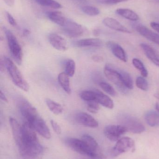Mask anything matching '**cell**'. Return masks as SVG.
I'll return each instance as SVG.
<instances>
[{"label":"cell","mask_w":159,"mask_h":159,"mask_svg":"<svg viewBox=\"0 0 159 159\" xmlns=\"http://www.w3.org/2000/svg\"><path fill=\"white\" fill-rule=\"evenodd\" d=\"M96 95L95 90H85L80 93V97L83 101L90 102L95 101Z\"/></svg>","instance_id":"obj_30"},{"label":"cell","mask_w":159,"mask_h":159,"mask_svg":"<svg viewBox=\"0 0 159 159\" xmlns=\"http://www.w3.org/2000/svg\"><path fill=\"white\" fill-rule=\"evenodd\" d=\"M62 27L63 32L69 37H79L85 32V29L82 25L68 19Z\"/></svg>","instance_id":"obj_10"},{"label":"cell","mask_w":159,"mask_h":159,"mask_svg":"<svg viewBox=\"0 0 159 159\" xmlns=\"http://www.w3.org/2000/svg\"><path fill=\"white\" fill-rule=\"evenodd\" d=\"M9 51L16 63L21 65L22 62V52L21 47L13 33L7 30L4 29Z\"/></svg>","instance_id":"obj_3"},{"label":"cell","mask_w":159,"mask_h":159,"mask_svg":"<svg viewBox=\"0 0 159 159\" xmlns=\"http://www.w3.org/2000/svg\"><path fill=\"white\" fill-rule=\"evenodd\" d=\"M0 97H1V99L2 101L7 103L8 102V100H7V98L6 96L4 93L2 92V90L1 91V92H0Z\"/></svg>","instance_id":"obj_41"},{"label":"cell","mask_w":159,"mask_h":159,"mask_svg":"<svg viewBox=\"0 0 159 159\" xmlns=\"http://www.w3.org/2000/svg\"><path fill=\"white\" fill-rule=\"evenodd\" d=\"M9 121L14 140L17 145L19 146L22 139V126H21L17 120L14 118H9Z\"/></svg>","instance_id":"obj_17"},{"label":"cell","mask_w":159,"mask_h":159,"mask_svg":"<svg viewBox=\"0 0 159 159\" xmlns=\"http://www.w3.org/2000/svg\"><path fill=\"white\" fill-rule=\"evenodd\" d=\"M132 26L140 34L159 45V34L138 22H133Z\"/></svg>","instance_id":"obj_12"},{"label":"cell","mask_w":159,"mask_h":159,"mask_svg":"<svg viewBox=\"0 0 159 159\" xmlns=\"http://www.w3.org/2000/svg\"><path fill=\"white\" fill-rule=\"evenodd\" d=\"M28 123L32 126L35 132L38 133L44 138L48 140L51 138V133L49 129L44 120L39 115L30 122Z\"/></svg>","instance_id":"obj_11"},{"label":"cell","mask_w":159,"mask_h":159,"mask_svg":"<svg viewBox=\"0 0 159 159\" xmlns=\"http://www.w3.org/2000/svg\"><path fill=\"white\" fill-rule=\"evenodd\" d=\"M151 2H154L159 3V0H151Z\"/></svg>","instance_id":"obj_46"},{"label":"cell","mask_w":159,"mask_h":159,"mask_svg":"<svg viewBox=\"0 0 159 159\" xmlns=\"http://www.w3.org/2000/svg\"><path fill=\"white\" fill-rule=\"evenodd\" d=\"M66 143L70 148L81 155L88 156L91 159L99 156H96L82 139L79 140L75 138H68L66 140Z\"/></svg>","instance_id":"obj_6"},{"label":"cell","mask_w":159,"mask_h":159,"mask_svg":"<svg viewBox=\"0 0 159 159\" xmlns=\"http://www.w3.org/2000/svg\"><path fill=\"white\" fill-rule=\"evenodd\" d=\"M132 63L133 66L141 72V75L143 77H147L148 75V71L141 60L138 59L134 58L133 60Z\"/></svg>","instance_id":"obj_28"},{"label":"cell","mask_w":159,"mask_h":159,"mask_svg":"<svg viewBox=\"0 0 159 159\" xmlns=\"http://www.w3.org/2000/svg\"><path fill=\"white\" fill-rule=\"evenodd\" d=\"M30 34V31L28 29H25L23 31V34L24 36H27Z\"/></svg>","instance_id":"obj_43"},{"label":"cell","mask_w":159,"mask_h":159,"mask_svg":"<svg viewBox=\"0 0 159 159\" xmlns=\"http://www.w3.org/2000/svg\"><path fill=\"white\" fill-rule=\"evenodd\" d=\"M48 40L51 45L58 51H64L67 50V43L65 39L57 34H49Z\"/></svg>","instance_id":"obj_14"},{"label":"cell","mask_w":159,"mask_h":159,"mask_svg":"<svg viewBox=\"0 0 159 159\" xmlns=\"http://www.w3.org/2000/svg\"><path fill=\"white\" fill-rule=\"evenodd\" d=\"M95 91L96 93L95 101L106 108L113 109L114 107V103L113 100L109 96L103 93L100 90H95Z\"/></svg>","instance_id":"obj_20"},{"label":"cell","mask_w":159,"mask_h":159,"mask_svg":"<svg viewBox=\"0 0 159 159\" xmlns=\"http://www.w3.org/2000/svg\"><path fill=\"white\" fill-rule=\"evenodd\" d=\"M102 41L98 38H87L75 42V45L79 48L100 47L102 45Z\"/></svg>","instance_id":"obj_19"},{"label":"cell","mask_w":159,"mask_h":159,"mask_svg":"<svg viewBox=\"0 0 159 159\" xmlns=\"http://www.w3.org/2000/svg\"><path fill=\"white\" fill-rule=\"evenodd\" d=\"M47 16L49 20L56 24L63 27L67 19L62 13L59 11H51L47 13Z\"/></svg>","instance_id":"obj_22"},{"label":"cell","mask_w":159,"mask_h":159,"mask_svg":"<svg viewBox=\"0 0 159 159\" xmlns=\"http://www.w3.org/2000/svg\"><path fill=\"white\" fill-rule=\"evenodd\" d=\"M104 72L106 78L114 83L120 91L125 93L128 92V89L124 85L118 70L110 65H106Z\"/></svg>","instance_id":"obj_7"},{"label":"cell","mask_w":159,"mask_h":159,"mask_svg":"<svg viewBox=\"0 0 159 159\" xmlns=\"http://www.w3.org/2000/svg\"><path fill=\"white\" fill-rule=\"evenodd\" d=\"M75 120L77 123L85 127L96 128L99 126L97 120L92 116L85 112L77 113L76 115Z\"/></svg>","instance_id":"obj_13"},{"label":"cell","mask_w":159,"mask_h":159,"mask_svg":"<svg viewBox=\"0 0 159 159\" xmlns=\"http://www.w3.org/2000/svg\"><path fill=\"white\" fill-rule=\"evenodd\" d=\"M35 1L43 6L48 7L54 9H59L62 7L61 4L55 0H35Z\"/></svg>","instance_id":"obj_31"},{"label":"cell","mask_w":159,"mask_h":159,"mask_svg":"<svg viewBox=\"0 0 159 159\" xmlns=\"http://www.w3.org/2000/svg\"><path fill=\"white\" fill-rule=\"evenodd\" d=\"M103 23L108 28L117 31L129 34L132 33L128 28L123 26L120 22L113 18H105L103 20Z\"/></svg>","instance_id":"obj_18"},{"label":"cell","mask_w":159,"mask_h":159,"mask_svg":"<svg viewBox=\"0 0 159 159\" xmlns=\"http://www.w3.org/2000/svg\"><path fill=\"white\" fill-rule=\"evenodd\" d=\"M145 119L150 127L159 126V113L157 111H150L146 114Z\"/></svg>","instance_id":"obj_25"},{"label":"cell","mask_w":159,"mask_h":159,"mask_svg":"<svg viewBox=\"0 0 159 159\" xmlns=\"http://www.w3.org/2000/svg\"><path fill=\"white\" fill-rule=\"evenodd\" d=\"M100 31L99 30H95L93 31V34L95 36H98L100 34Z\"/></svg>","instance_id":"obj_44"},{"label":"cell","mask_w":159,"mask_h":159,"mask_svg":"<svg viewBox=\"0 0 159 159\" xmlns=\"http://www.w3.org/2000/svg\"><path fill=\"white\" fill-rule=\"evenodd\" d=\"M150 26L154 30L159 33V23L156 22H152L150 23Z\"/></svg>","instance_id":"obj_40"},{"label":"cell","mask_w":159,"mask_h":159,"mask_svg":"<svg viewBox=\"0 0 159 159\" xmlns=\"http://www.w3.org/2000/svg\"><path fill=\"white\" fill-rule=\"evenodd\" d=\"M117 14L122 17L132 21H137L139 19V16L133 10L127 8H119L116 11Z\"/></svg>","instance_id":"obj_24"},{"label":"cell","mask_w":159,"mask_h":159,"mask_svg":"<svg viewBox=\"0 0 159 159\" xmlns=\"http://www.w3.org/2000/svg\"><path fill=\"white\" fill-rule=\"evenodd\" d=\"M58 81L63 89L68 94H71L72 90L70 86V76L65 72L61 73L58 75Z\"/></svg>","instance_id":"obj_23"},{"label":"cell","mask_w":159,"mask_h":159,"mask_svg":"<svg viewBox=\"0 0 159 159\" xmlns=\"http://www.w3.org/2000/svg\"><path fill=\"white\" fill-rule=\"evenodd\" d=\"M82 140L86 143L96 156L101 155L98 143L93 137L88 134H84L82 136Z\"/></svg>","instance_id":"obj_21"},{"label":"cell","mask_w":159,"mask_h":159,"mask_svg":"<svg viewBox=\"0 0 159 159\" xmlns=\"http://www.w3.org/2000/svg\"><path fill=\"white\" fill-rule=\"evenodd\" d=\"M81 10L85 14L90 16H96L99 15L100 11L97 7L90 6H85L81 7Z\"/></svg>","instance_id":"obj_33"},{"label":"cell","mask_w":159,"mask_h":159,"mask_svg":"<svg viewBox=\"0 0 159 159\" xmlns=\"http://www.w3.org/2000/svg\"><path fill=\"white\" fill-rule=\"evenodd\" d=\"M87 109L88 111L90 113L96 114V113H98L100 109L99 104L96 101L88 102Z\"/></svg>","instance_id":"obj_35"},{"label":"cell","mask_w":159,"mask_h":159,"mask_svg":"<svg viewBox=\"0 0 159 159\" xmlns=\"http://www.w3.org/2000/svg\"><path fill=\"white\" fill-rule=\"evenodd\" d=\"M119 125L127 129L128 131L134 134H141L145 130V127L139 120L127 114H122L118 116Z\"/></svg>","instance_id":"obj_2"},{"label":"cell","mask_w":159,"mask_h":159,"mask_svg":"<svg viewBox=\"0 0 159 159\" xmlns=\"http://www.w3.org/2000/svg\"><path fill=\"white\" fill-rule=\"evenodd\" d=\"M18 106L21 115L28 123L39 115L36 108L27 100H21L19 102Z\"/></svg>","instance_id":"obj_8"},{"label":"cell","mask_w":159,"mask_h":159,"mask_svg":"<svg viewBox=\"0 0 159 159\" xmlns=\"http://www.w3.org/2000/svg\"><path fill=\"white\" fill-rule=\"evenodd\" d=\"M45 102L49 110L55 115H60L63 112V109L62 106L53 100L49 98H46L45 99Z\"/></svg>","instance_id":"obj_26"},{"label":"cell","mask_w":159,"mask_h":159,"mask_svg":"<svg viewBox=\"0 0 159 159\" xmlns=\"http://www.w3.org/2000/svg\"><path fill=\"white\" fill-rule=\"evenodd\" d=\"M64 72L70 77L74 75L76 70V63L72 59H69L65 62Z\"/></svg>","instance_id":"obj_29"},{"label":"cell","mask_w":159,"mask_h":159,"mask_svg":"<svg viewBox=\"0 0 159 159\" xmlns=\"http://www.w3.org/2000/svg\"><path fill=\"white\" fill-rule=\"evenodd\" d=\"M127 132V129L121 125H110L104 129V133L105 137L112 142H117Z\"/></svg>","instance_id":"obj_9"},{"label":"cell","mask_w":159,"mask_h":159,"mask_svg":"<svg viewBox=\"0 0 159 159\" xmlns=\"http://www.w3.org/2000/svg\"><path fill=\"white\" fill-rule=\"evenodd\" d=\"M128 0H98L99 2L103 4H115L128 1Z\"/></svg>","instance_id":"obj_36"},{"label":"cell","mask_w":159,"mask_h":159,"mask_svg":"<svg viewBox=\"0 0 159 159\" xmlns=\"http://www.w3.org/2000/svg\"><path fill=\"white\" fill-rule=\"evenodd\" d=\"M50 124L53 128V130L57 134H59L61 133L62 130L60 126L57 122L54 120H50Z\"/></svg>","instance_id":"obj_37"},{"label":"cell","mask_w":159,"mask_h":159,"mask_svg":"<svg viewBox=\"0 0 159 159\" xmlns=\"http://www.w3.org/2000/svg\"><path fill=\"white\" fill-rule=\"evenodd\" d=\"M91 59L92 60V61L96 62H102L104 60L103 57L98 56V55H94V56H92Z\"/></svg>","instance_id":"obj_39"},{"label":"cell","mask_w":159,"mask_h":159,"mask_svg":"<svg viewBox=\"0 0 159 159\" xmlns=\"http://www.w3.org/2000/svg\"><path fill=\"white\" fill-rule=\"evenodd\" d=\"M3 63L14 84L24 91H28L30 89L29 84L13 61L9 58L5 57Z\"/></svg>","instance_id":"obj_1"},{"label":"cell","mask_w":159,"mask_h":159,"mask_svg":"<svg viewBox=\"0 0 159 159\" xmlns=\"http://www.w3.org/2000/svg\"><path fill=\"white\" fill-rule=\"evenodd\" d=\"M155 107H156V110L157 112H159V103L157 102L156 104V106H155Z\"/></svg>","instance_id":"obj_45"},{"label":"cell","mask_w":159,"mask_h":159,"mask_svg":"<svg viewBox=\"0 0 159 159\" xmlns=\"http://www.w3.org/2000/svg\"><path fill=\"white\" fill-rule=\"evenodd\" d=\"M21 157L24 159H36L43 152V148L39 142L22 144L18 147Z\"/></svg>","instance_id":"obj_5"},{"label":"cell","mask_w":159,"mask_h":159,"mask_svg":"<svg viewBox=\"0 0 159 159\" xmlns=\"http://www.w3.org/2000/svg\"><path fill=\"white\" fill-rule=\"evenodd\" d=\"M145 55L155 65L159 67V53L154 48L147 44L142 43L140 45Z\"/></svg>","instance_id":"obj_15"},{"label":"cell","mask_w":159,"mask_h":159,"mask_svg":"<svg viewBox=\"0 0 159 159\" xmlns=\"http://www.w3.org/2000/svg\"><path fill=\"white\" fill-rule=\"evenodd\" d=\"M3 1L8 6L12 7L14 6L15 0H3Z\"/></svg>","instance_id":"obj_42"},{"label":"cell","mask_w":159,"mask_h":159,"mask_svg":"<svg viewBox=\"0 0 159 159\" xmlns=\"http://www.w3.org/2000/svg\"><path fill=\"white\" fill-rule=\"evenodd\" d=\"M135 149L134 141L129 137H122L117 141L115 145L111 150L113 157H116L129 151L134 152Z\"/></svg>","instance_id":"obj_4"},{"label":"cell","mask_w":159,"mask_h":159,"mask_svg":"<svg viewBox=\"0 0 159 159\" xmlns=\"http://www.w3.org/2000/svg\"><path fill=\"white\" fill-rule=\"evenodd\" d=\"M106 45L115 57L123 62H127V54L121 46L114 42H107Z\"/></svg>","instance_id":"obj_16"},{"label":"cell","mask_w":159,"mask_h":159,"mask_svg":"<svg viewBox=\"0 0 159 159\" xmlns=\"http://www.w3.org/2000/svg\"><path fill=\"white\" fill-rule=\"evenodd\" d=\"M136 85L140 89L146 91L148 89V82L143 77H137L136 80Z\"/></svg>","instance_id":"obj_34"},{"label":"cell","mask_w":159,"mask_h":159,"mask_svg":"<svg viewBox=\"0 0 159 159\" xmlns=\"http://www.w3.org/2000/svg\"><path fill=\"white\" fill-rule=\"evenodd\" d=\"M118 70L124 85L128 89H133V81L129 74L122 70Z\"/></svg>","instance_id":"obj_27"},{"label":"cell","mask_w":159,"mask_h":159,"mask_svg":"<svg viewBox=\"0 0 159 159\" xmlns=\"http://www.w3.org/2000/svg\"><path fill=\"white\" fill-rule=\"evenodd\" d=\"M99 86L105 92L111 96H115L116 95V92L115 89L109 83L104 81H102L99 83Z\"/></svg>","instance_id":"obj_32"},{"label":"cell","mask_w":159,"mask_h":159,"mask_svg":"<svg viewBox=\"0 0 159 159\" xmlns=\"http://www.w3.org/2000/svg\"><path fill=\"white\" fill-rule=\"evenodd\" d=\"M6 16L9 24L12 25V26H16V22L15 19L13 17V16L10 13H8V12H6Z\"/></svg>","instance_id":"obj_38"}]
</instances>
